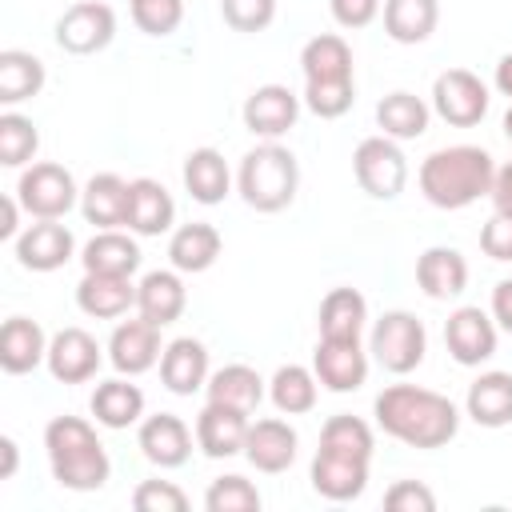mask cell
Returning <instances> with one entry per match:
<instances>
[{
  "label": "cell",
  "mask_w": 512,
  "mask_h": 512,
  "mask_svg": "<svg viewBox=\"0 0 512 512\" xmlns=\"http://www.w3.org/2000/svg\"><path fill=\"white\" fill-rule=\"evenodd\" d=\"M76 308L92 320H120L128 316V308H136V284L132 276L84 272L76 284Z\"/></svg>",
  "instance_id": "cell-24"
},
{
  "label": "cell",
  "mask_w": 512,
  "mask_h": 512,
  "mask_svg": "<svg viewBox=\"0 0 512 512\" xmlns=\"http://www.w3.org/2000/svg\"><path fill=\"white\" fill-rule=\"evenodd\" d=\"M316 396H320V380L312 368L304 364H280L268 380V400L276 404V412L284 416H304L316 408Z\"/></svg>",
  "instance_id": "cell-38"
},
{
  "label": "cell",
  "mask_w": 512,
  "mask_h": 512,
  "mask_svg": "<svg viewBox=\"0 0 512 512\" xmlns=\"http://www.w3.org/2000/svg\"><path fill=\"white\" fill-rule=\"evenodd\" d=\"M220 248H224V240H220L216 224L192 220V224L172 228V236H168V264L176 272H184V276H196V272H208L220 260Z\"/></svg>",
  "instance_id": "cell-26"
},
{
  "label": "cell",
  "mask_w": 512,
  "mask_h": 512,
  "mask_svg": "<svg viewBox=\"0 0 512 512\" xmlns=\"http://www.w3.org/2000/svg\"><path fill=\"white\" fill-rule=\"evenodd\" d=\"M492 180H496V160L488 148H476V144L436 148L420 160V172H416L424 200L444 212H460L476 204L480 196L492 192Z\"/></svg>",
  "instance_id": "cell-2"
},
{
  "label": "cell",
  "mask_w": 512,
  "mask_h": 512,
  "mask_svg": "<svg viewBox=\"0 0 512 512\" xmlns=\"http://www.w3.org/2000/svg\"><path fill=\"white\" fill-rule=\"evenodd\" d=\"M368 464L364 456H352V452H336V448H316L312 456V488L316 496L332 500V504H348L356 496H364L368 488Z\"/></svg>",
  "instance_id": "cell-13"
},
{
  "label": "cell",
  "mask_w": 512,
  "mask_h": 512,
  "mask_svg": "<svg viewBox=\"0 0 512 512\" xmlns=\"http://www.w3.org/2000/svg\"><path fill=\"white\" fill-rule=\"evenodd\" d=\"M296 188H300V164H296L292 148L264 140L252 152H244V160L236 168V192L248 208L284 212L296 200Z\"/></svg>",
  "instance_id": "cell-5"
},
{
  "label": "cell",
  "mask_w": 512,
  "mask_h": 512,
  "mask_svg": "<svg viewBox=\"0 0 512 512\" xmlns=\"http://www.w3.org/2000/svg\"><path fill=\"white\" fill-rule=\"evenodd\" d=\"M128 12L144 36H172L184 24V0H128Z\"/></svg>",
  "instance_id": "cell-41"
},
{
  "label": "cell",
  "mask_w": 512,
  "mask_h": 512,
  "mask_svg": "<svg viewBox=\"0 0 512 512\" xmlns=\"http://www.w3.org/2000/svg\"><path fill=\"white\" fill-rule=\"evenodd\" d=\"M384 32L396 44H424L440 24V0H384Z\"/></svg>",
  "instance_id": "cell-36"
},
{
  "label": "cell",
  "mask_w": 512,
  "mask_h": 512,
  "mask_svg": "<svg viewBox=\"0 0 512 512\" xmlns=\"http://www.w3.org/2000/svg\"><path fill=\"white\" fill-rule=\"evenodd\" d=\"M12 248H16L20 268H28V272H56V268H64L76 256V236L60 220H36V224H28L12 240Z\"/></svg>",
  "instance_id": "cell-17"
},
{
  "label": "cell",
  "mask_w": 512,
  "mask_h": 512,
  "mask_svg": "<svg viewBox=\"0 0 512 512\" xmlns=\"http://www.w3.org/2000/svg\"><path fill=\"white\" fill-rule=\"evenodd\" d=\"M496 340H500V328L492 312H484L480 304H460L444 320V348L460 368H480L484 360H492Z\"/></svg>",
  "instance_id": "cell-10"
},
{
  "label": "cell",
  "mask_w": 512,
  "mask_h": 512,
  "mask_svg": "<svg viewBox=\"0 0 512 512\" xmlns=\"http://www.w3.org/2000/svg\"><path fill=\"white\" fill-rule=\"evenodd\" d=\"M132 508L136 512H184L188 492L176 488L172 480H140L132 488Z\"/></svg>",
  "instance_id": "cell-43"
},
{
  "label": "cell",
  "mask_w": 512,
  "mask_h": 512,
  "mask_svg": "<svg viewBox=\"0 0 512 512\" xmlns=\"http://www.w3.org/2000/svg\"><path fill=\"white\" fill-rule=\"evenodd\" d=\"M480 252L496 264H512V212H492L480 228Z\"/></svg>",
  "instance_id": "cell-44"
},
{
  "label": "cell",
  "mask_w": 512,
  "mask_h": 512,
  "mask_svg": "<svg viewBox=\"0 0 512 512\" xmlns=\"http://www.w3.org/2000/svg\"><path fill=\"white\" fill-rule=\"evenodd\" d=\"M208 348L196 340V336H176L164 344V356H160V384L172 392V396H192L208 384Z\"/></svg>",
  "instance_id": "cell-23"
},
{
  "label": "cell",
  "mask_w": 512,
  "mask_h": 512,
  "mask_svg": "<svg viewBox=\"0 0 512 512\" xmlns=\"http://www.w3.org/2000/svg\"><path fill=\"white\" fill-rule=\"evenodd\" d=\"M428 120H432V104H424L416 92H388L380 104H376V128L392 140H416L428 132Z\"/></svg>",
  "instance_id": "cell-35"
},
{
  "label": "cell",
  "mask_w": 512,
  "mask_h": 512,
  "mask_svg": "<svg viewBox=\"0 0 512 512\" xmlns=\"http://www.w3.org/2000/svg\"><path fill=\"white\" fill-rule=\"evenodd\" d=\"M180 276L184 272H176V268H152V272H144L140 284H136V312L144 320L160 324V328L176 324L184 316V308H188V288H184Z\"/></svg>",
  "instance_id": "cell-22"
},
{
  "label": "cell",
  "mask_w": 512,
  "mask_h": 512,
  "mask_svg": "<svg viewBox=\"0 0 512 512\" xmlns=\"http://www.w3.org/2000/svg\"><path fill=\"white\" fill-rule=\"evenodd\" d=\"M48 360V336L28 316H8L0 328V368L8 376H24Z\"/></svg>",
  "instance_id": "cell-27"
},
{
  "label": "cell",
  "mask_w": 512,
  "mask_h": 512,
  "mask_svg": "<svg viewBox=\"0 0 512 512\" xmlns=\"http://www.w3.org/2000/svg\"><path fill=\"white\" fill-rule=\"evenodd\" d=\"M116 40V12L104 0H76L56 20V44L72 56L104 52Z\"/></svg>",
  "instance_id": "cell-11"
},
{
  "label": "cell",
  "mask_w": 512,
  "mask_h": 512,
  "mask_svg": "<svg viewBox=\"0 0 512 512\" xmlns=\"http://www.w3.org/2000/svg\"><path fill=\"white\" fill-rule=\"evenodd\" d=\"M240 116H244V128H248L252 136H260V140H280L284 132L296 128L300 96H296L292 88H284V84H260V88L248 92Z\"/></svg>",
  "instance_id": "cell-14"
},
{
  "label": "cell",
  "mask_w": 512,
  "mask_h": 512,
  "mask_svg": "<svg viewBox=\"0 0 512 512\" xmlns=\"http://www.w3.org/2000/svg\"><path fill=\"white\" fill-rule=\"evenodd\" d=\"M368 352H372V360H376L384 372H392V376H408L412 368L424 364V352H428L424 320H420L416 312H404V308L384 312V316L372 324Z\"/></svg>",
  "instance_id": "cell-6"
},
{
  "label": "cell",
  "mask_w": 512,
  "mask_h": 512,
  "mask_svg": "<svg viewBox=\"0 0 512 512\" xmlns=\"http://www.w3.org/2000/svg\"><path fill=\"white\" fill-rule=\"evenodd\" d=\"M100 360H104V348L96 344L92 332L60 328L48 340V360L44 364H48L52 380H60V384H88L100 372Z\"/></svg>",
  "instance_id": "cell-16"
},
{
  "label": "cell",
  "mask_w": 512,
  "mask_h": 512,
  "mask_svg": "<svg viewBox=\"0 0 512 512\" xmlns=\"http://www.w3.org/2000/svg\"><path fill=\"white\" fill-rule=\"evenodd\" d=\"M364 324H368V300L356 288H332L320 300L316 328L324 340H360Z\"/></svg>",
  "instance_id": "cell-33"
},
{
  "label": "cell",
  "mask_w": 512,
  "mask_h": 512,
  "mask_svg": "<svg viewBox=\"0 0 512 512\" xmlns=\"http://www.w3.org/2000/svg\"><path fill=\"white\" fill-rule=\"evenodd\" d=\"M384 508L388 512H432L436 508V496L428 484L420 480H396L388 492H384Z\"/></svg>",
  "instance_id": "cell-45"
},
{
  "label": "cell",
  "mask_w": 512,
  "mask_h": 512,
  "mask_svg": "<svg viewBox=\"0 0 512 512\" xmlns=\"http://www.w3.org/2000/svg\"><path fill=\"white\" fill-rule=\"evenodd\" d=\"M204 392H208V400L228 404V408H240V412L252 416L260 408V400H264L268 388H264V376L252 364H224V368H216L208 376Z\"/></svg>",
  "instance_id": "cell-34"
},
{
  "label": "cell",
  "mask_w": 512,
  "mask_h": 512,
  "mask_svg": "<svg viewBox=\"0 0 512 512\" xmlns=\"http://www.w3.org/2000/svg\"><path fill=\"white\" fill-rule=\"evenodd\" d=\"M0 212H4L0 216V240H16L20 236V212H24L20 200H16V192L0 200Z\"/></svg>",
  "instance_id": "cell-49"
},
{
  "label": "cell",
  "mask_w": 512,
  "mask_h": 512,
  "mask_svg": "<svg viewBox=\"0 0 512 512\" xmlns=\"http://www.w3.org/2000/svg\"><path fill=\"white\" fill-rule=\"evenodd\" d=\"M312 372L320 380V388L344 396V392H356L364 388L368 380V352L360 348V340H316V352H312Z\"/></svg>",
  "instance_id": "cell-15"
},
{
  "label": "cell",
  "mask_w": 512,
  "mask_h": 512,
  "mask_svg": "<svg viewBox=\"0 0 512 512\" xmlns=\"http://www.w3.org/2000/svg\"><path fill=\"white\" fill-rule=\"evenodd\" d=\"M504 136H508V144H512V104H508V112H504Z\"/></svg>",
  "instance_id": "cell-52"
},
{
  "label": "cell",
  "mask_w": 512,
  "mask_h": 512,
  "mask_svg": "<svg viewBox=\"0 0 512 512\" xmlns=\"http://www.w3.org/2000/svg\"><path fill=\"white\" fill-rule=\"evenodd\" d=\"M464 412L480 428H504V424H512V372H500V368L480 372L468 384Z\"/></svg>",
  "instance_id": "cell-29"
},
{
  "label": "cell",
  "mask_w": 512,
  "mask_h": 512,
  "mask_svg": "<svg viewBox=\"0 0 512 512\" xmlns=\"http://www.w3.org/2000/svg\"><path fill=\"white\" fill-rule=\"evenodd\" d=\"M0 456H4V464H0V480H12V476H16V464H20V448H16L12 436H0Z\"/></svg>",
  "instance_id": "cell-50"
},
{
  "label": "cell",
  "mask_w": 512,
  "mask_h": 512,
  "mask_svg": "<svg viewBox=\"0 0 512 512\" xmlns=\"http://www.w3.org/2000/svg\"><path fill=\"white\" fill-rule=\"evenodd\" d=\"M416 284L428 300H456L468 288V260L448 244H432L416 256Z\"/></svg>",
  "instance_id": "cell-25"
},
{
  "label": "cell",
  "mask_w": 512,
  "mask_h": 512,
  "mask_svg": "<svg viewBox=\"0 0 512 512\" xmlns=\"http://www.w3.org/2000/svg\"><path fill=\"white\" fill-rule=\"evenodd\" d=\"M488 200H492V212H512V160L496 168V180H492Z\"/></svg>",
  "instance_id": "cell-48"
},
{
  "label": "cell",
  "mask_w": 512,
  "mask_h": 512,
  "mask_svg": "<svg viewBox=\"0 0 512 512\" xmlns=\"http://www.w3.org/2000/svg\"><path fill=\"white\" fill-rule=\"evenodd\" d=\"M164 356V344H160V324L136 316V320H120L108 336V364L120 372V376H140L148 368H156Z\"/></svg>",
  "instance_id": "cell-12"
},
{
  "label": "cell",
  "mask_w": 512,
  "mask_h": 512,
  "mask_svg": "<svg viewBox=\"0 0 512 512\" xmlns=\"http://www.w3.org/2000/svg\"><path fill=\"white\" fill-rule=\"evenodd\" d=\"M488 84L468 68H444L432 80V112L452 128H472L488 116Z\"/></svg>",
  "instance_id": "cell-9"
},
{
  "label": "cell",
  "mask_w": 512,
  "mask_h": 512,
  "mask_svg": "<svg viewBox=\"0 0 512 512\" xmlns=\"http://www.w3.org/2000/svg\"><path fill=\"white\" fill-rule=\"evenodd\" d=\"M80 212L92 228H124L128 212V180L116 172H96L80 188Z\"/></svg>",
  "instance_id": "cell-32"
},
{
  "label": "cell",
  "mask_w": 512,
  "mask_h": 512,
  "mask_svg": "<svg viewBox=\"0 0 512 512\" xmlns=\"http://www.w3.org/2000/svg\"><path fill=\"white\" fill-rule=\"evenodd\" d=\"M248 412L228 408L208 400L196 416V448L212 460H228V456H244V440H248Z\"/></svg>",
  "instance_id": "cell-19"
},
{
  "label": "cell",
  "mask_w": 512,
  "mask_h": 512,
  "mask_svg": "<svg viewBox=\"0 0 512 512\" xmlns=\"http://www.w3.org/2000/svg\"><path fill=\"white\" fill-rule=\"evenodd\" d=\"M352 172L356 184L372 196V200H396L408 184V156L400 152V140L392 136H364L352 152Z\"/></svg>",
  "instance_id": "cell-8"
},
{
  "label": "cell",
  "mask_w": 512,
  "mask_h": 512,
  "mask_svg": "<svg viewBox=\"0 0 512 512\" xmlns=\"http://www.w3.org/2000/svg\"><path fill=\"white\" fill-rule=\"evenodd\" d=\"M492 320H496L500 332L512 336V276L492 288Z\"/></svg>",
  "instance_id": "cell-47"
},
{
  "label": "cell",
  "mask_w": 512,
  "mask_h": 512,
  "mask_svg": "<svg viewBox=\"0 0 512 512\" xmlns=\"http://www.w3.org/2000/svg\"><path fill=\"white\" fill-rule=\"evenodd\" d=\"M380 8H384V0H328L332 20H336L340 28H348V32L368 28V24L380 16Z\"/></svg>",
  "instance_id": "cell-46"
},
{
  "label": "cell",
  "mask_w": 512,
  "mask_h": 512,
  "mask_svg": "<svg viewBox=\"0 0 512 512\" xmlns=\"http://www.w3.org/2000/svg\"><path fill=\"white\" fill-rule=\"evenodd\" d=\"M136 232L120 228H96V236L84 244L80 264L84 272H108V276H132L140 268V244L132 240Z\"/></svg>",
  "instance_id": "cell-30"
},
{
  "label": "cell",
  "mask_w": 512,
  "mask_h": 512,
  "mask_svg": "<svg viewBox=\"0 0 512 512\" xmlns=\"http://www.w3.org/2000/svg\"><path fill=\"white\" fill-rule=\"evenodd\" d=\"M176 224V200L172 192L152 180V176H136L128 180V212H124V228L136 236H164Z\"/></svg>",
  "instance_id": "cell-21"
},
{
  "label": "cell",
  "mask_w": 512,
  "mask_h": 512,
  "mask_svg": "<svg viewBox=\"0 0 512 512\" xmlns=\"http://www.w3.org/2000/svg\"><path fill=\"white\" fill-rule=\"evenodd\" d=\"M44 80H48V72H44L40 56H32L24 48H4L0 52V104L4 108L40 96Z\"/></svg>",
  "instance_id": "cell-37"
},
{
  "label": "cell",
  "mask_w": 512,
  "mask_h": 512,
  "mask_svg": "<svg viewBox=\"0 0 512 512\" xmlns=\"http://www.w3.org/2000/svg\"><path fill=\"white\" fill-rule=\"evenodd\" d=\"M180 176H184V192L204 208L220 204L232 192V172H228V164H224V156L216 148H192L184 156V172Z\"/></svg>",
  "instance_id": "cell-31"
},
{
  "label": "cell",
  "mask_w": 512,
  "mask_h": 512,
  "mask_svg": "<svg viewBox=\"0 0 512 512\" xmlns=\"http://www.w3.org/2000/svg\"><path fill=\"white\" fill-rule=\"evenodd\" d=\"M296 444H300V436H296V428H292L288 420L264 416V420H252V424H248L244 460H248L256 472H264V476H280V472L292 468Z\"/></svg>",
  "instance_id": "cell-18"
},
{
  "label": "cell",
  "mask_w": 512,
  "mask_h": 512,
  "mask_svg": "<svg viewBox=\"0 0 512 512\" xmlns=\"http://www.w3.org/2000/svg\"><path fill=\"white\" fill-rule=\"evenodd\" d=\"M204 508L208 512H260V492H256L252 480L228 472V476H220V480L208 484Z\"/></svg>",
  "instance_id": "cell-40"
},
{
  "label": "cell",
  "mask_w": 512,
  "mask_h": 512,
  "mask_svg": "<svg viewBox=\"0 0 512 512\" xmlns=\"http://www.w3.org/2000/svg\"><path fill=\"white\" fill-rule=\"evenodd\" d=\"M40 148V132L28 116L20 112H0V164L4 168H24Z\"/></svg>",
  "instance_id": "cell-39"
},
{
  "label": "cell",
  "mask_w": 512,
  "mask_h": 512,
  "mask_svg": "<svg viewBox=\"0 0 512 512\" xmlns=\"http://www.w3.org/2000/svg\"><path fill=\"white\" fill-rule=\"evenodd\" d=\"M16 200L32 220H64L80 204L76 176L56 160H36L16 180Z\"/></svg>",
  "instance_id": "cell-7"
},
{
  "label": "cell",
  "mask_w": 512,
  "mask_h": 512,
  "mask_svg": "<svg viewBox=\"0 0 512 512\" xmlns=\"http://www.w3.org/2000/svg\"><path fill=\"white\" fill-rule=\"evenodd\" d=\"M220 16L232 32H264L276 20V0H220Z\"/></svg>",
  "instance_id": "cell-42"
},
{
  "label": "cell",
  "mask_w": 512,
  "mask_h": 512,
  "mask_svg": "<svg viewBox=\"0 0 512 512\" xmlns=\"http://www.w3.org/2000/svg\"><path fill=\"white\" fill-rule=\"evenodd\" d=\"M136 444H140V452H144L148 464H156V468H180L192 456V428L176 412H156V416H144L140 420Z\"/></svg>",
  "instance_id": "cell-20"
},
{
  "label": "cell",
  "mask_w": 512,
  "mask_h": 512,
  "mask_svg": "<svg viewBox=\"0 0 512 512\" xmlns=\"http://www.w3.org/2000/svg\"><path fill=\"white\" fill-rule=\"evenodd\" d=\"M44 452L52 480L68 492H96L112 476V460L84 416H52L44 424Z\"/></svg>",
  "instance_id": "cell-3"
},
{
  "label": "cell",
  "mask_w": 512,
  "mask_h": 512,
  "mask_svg": "<svg viewBox=\"0 0 512 512\" xmlns=\"http://www.w3.org/2000/svg\"><path fill=\"white\" fill-rule=\"evenodd\" d=\"M376 428L408 448H444L460 432V408L432 388L420 384H388L372 400Z\"/></svg>",
  "instance_id": "cell-1"
},
{
  "label": "cell",
  "mask_w": 512,
  "mask_h": 512,
  "mask_svg": "<svg viewBox=\"0 0 512 512\" xmlns=\"http://www.w3.org/2000/svg\"><path fill=\"white\" fill-rule=\"evenodd\" d=\"M300 72H304V108L320 120H340L356 100V76H352V48L340 32H320L300 48Z\"/></svg>",
  "instance_id": "cell-4"
},
{
  "label": "cell",
  "mask_w": 512,
  "mask_h": 512,
  "mask_svg": "<svg viewBox=\"0 0 512 512\" xmlns=\"http://www.w3.org/2000/svg\"><path fill=\"white\" fill-rule=\"evenodd\" d=\"M88 408H92V416H96L100 428L120 432V428H132V424L144 420V392H140L128 376L116 372L112 380H100V384H96Z\"/></svg>",
  "instance_id": "cell-28"
},
{
  "label": "cell",
  "mask_w": 512,
  "mask_h": 512,
  "mask_svg": "<svg viewBox=\"0 0 512 512\" xmlns=\"http://www.w3.org/2000/svg\"><path fill=\"white\" fill-rule=\"evenodd\" d=\"M492 84H496V92H500V96H508V100H512V52H504V56L496 60Z\"/></svg>",
  "instance_id": "cell-51"
}]
</instances>
